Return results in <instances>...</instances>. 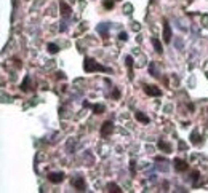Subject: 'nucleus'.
Wrapping results in <instances>:
<instances>
[{"mask_svg":"<svg viewBox=\"0 0 208 193\" xmlns=\"http://www.w3.org/2000/svg\"><path fill=\"white\" fill-rule=\"evenodd\" d=\"M48 180L51 182V184H59V182L64 180V173H50Z\"/></svg>","mask_w":208,"mask_h":193,"instance_id":"6","label":"nucleus"},{"mask_svg":"<svg viewBox=\"0 0 208 193\" xmlns=\"http://www.w3.org/2000/svg\"><path fill=\"white\" fill-rule=\"evenodd\" d=\"M135 117H136V120L138 121H141V123H144V125H147V123H149V117H147V115H144L143 112H136L135 113Z\"/></svg>","mask_w":208,"mask_h":193,"instance_id":"9","label":"nucleus"},{"mask_svg":"<svg viewBox=\"0 0 208 193\" xmlns=\"http://www.w3.org/2000/svg\"><path fill=\"white\" fill-rule=\"evenodd\" d=\"M83 69H85V72H94V70H101V72H109L110 69L104 67V65L98 64L94 59H91V58H85V61H83Z\"/></svg>","mask_w":208,"mask_h":193,"instance_id":"1","label":"nucleus"},{"mask_svg":"<svg viewBox=\"0 0 208 193\" xmlns=\"http://www.w3.org/2000/svg\"><path fill=\"white\" fill-rule=\"evenodd\" d=\"M125 61H127V67L130 69V78H131V77H133V75H131V67H133V58H131V56H127V59H125Z\"/></svg>","mask_w":208,"mask_h":193,"instance_id":"15","label":"nucleus"},{"mask_svg":"<svg viewBox=\"0 0 208 193\" xmlns=\"http://www.w3.org/2000/svg\"><path fill=\"white\" fill-rule=\"evenodd\" d=\"M157 147H159L160 150H163L165 153H170V152H171V147H170V144H167L163 139H160V141L157 142Z\"/></svg>","mask_w":208,"mask_h":193,"instance_id":"8","label":"nucleus"},{"mask_svg":"<svg viewBox=\"0 0 208 193\" xmlns=\"http://www.w3.org/2000/svg\"><path fill=\"white\" fill-rule=\"evenodd\" d=\"M59 7H61V10H62V16H66V18H67V16H69V15H70V8H69V7H67V3H66V2H59Z\"/></svg>","mask_w":208,"mask_h":193,"instance_id":"10","label":"nucleus"},{"mask_svg":"<svg viewBox=\"0 0 208 193\" xmlns=\"http://www.w3.org/2000/svg\"><path fill=\"white\" fill-rule=\"evenodd\" d=\"M104 7H106V8H112V7H114V3H112V2H109V0H106V2H104Z\"/></svg>","mask_w":208,"mask_h":193,"instance_id":"19","label":"nucleus"},{"mask_svg":"<svg viewBox=\"0 0 208 193\" xmlns=\"http://www.w3.org/2000/svg\"><path fill=\"white\" fill-rule=\"evenodd\" d=\"M133 29H135V30H139V24H138V22H136V24L133 26Z\"/></svg>","mask_w":208,"mask_h":193,"instance_id":"23","label":"nucleus"},{"mask_svg":"<svg viewBox=\"0 0 208 193\" xmlns=\"http://www.w3.org/2000/svg\"><path fill=\"white\" fill-rule=\"evenodd\" d=\"M118 38H120V40H123V42H125V40H127V38H128L127 32H120V34H118Z\"/></svg>","mask_w":208,"mask_h":193,"instance_id":"18","label":"nucleus"},{"mask_svg":"<svg viewBox=\"0 0 208 193\" xmlns=\"http://www.w3.org/2000/svg\"><path fill=\"white\" fill-rule=\"evenodd\" d=\"M191 139H192V144H199V136H197V131H194V133H192Z\"/></svg>","mask_w":208,"mask_h":193,"instance_id":"17","label":"nucleus"},{"mask_svg":"<svg viewBox=\"0 0 208 193\" xmlns=\"http://www.w3.org/2000/svg\"><path fill=\"white\" fill-rule=\"evenodd\" d=\"M144 93H146L147 96H162V89L157 88V86H154V85H144Z\"/></svg>","mask_w":208,"mask_h":193,"instance_id":"2","label":"nucleus"},{"mask_svg":"<svg viewBox=\"0 0 208 193\" xmlns=\"http://www.w3.org/2000/svg\"><path fill=\"white\" fill-rule=\"evenodd\" d=\"M93 110H94V113H102L104 112V105H93Z\"/></svg>","mask_w":208,"mask_h":193,"instance_id":"16","label":"nucleus"},{"mask_svg":"<svg viewBox=\"0 0 208 193\" xmlns=\"http://www.w3.org/2000/svg\"><path fill=\"white\" fill-rule=\"evenodd\" d=\"M48 51L51 53V54H54V53L59 51V46H58V45H54V43H50L48 45Z\"/></svg>","mask_w":208,"mask_h":193,"instance_id":"14","label":"nucleus"},{"mask_svg":"<svg viewBox=\"0 0 208 193\" xmlns=\"http://www.w3.org/2000/svg\"><path fill=\"white\" fill-rule=\"evenodd\" d=\"M72 185H74V188L78 190V192H83V190L86 188L83 177H75V179H72Z\"/></svg>","mask_w":208,"mask_h":193,"instance_id":"7","label":"nucleus"},{"mask_svg":"<svg viewBox=\"0 0 208 193\" xmlns=\"http://www.w3.org/2000/svg\"><path fill=\"white\" fill-rule=\"evenodd\" d=\"M29 83H31V77H26L23 85H21V89L23 91H29Z\"/></svg>","mask_w":208,"mask_h":193,"instance_id":"13","label":"nucleus"},{"mask_svg":"<svg viewBox=\"0 0 208 193\" xmlns=\"http://www.w3.org/2000/svg\"><path fill=\"white\" fill-rule=\"evenodd\" d=\"M163 42L165 43L171 42V29H170V24H168L167 19H163Z\"/></svg>","mask_w":208,"mask_h":193,"instance_id":"5","label":"nucleus"},{"mask_svg":"<svg viewBox=\"0 0 208 193\" xmlns=\"http://www.w3.org/2000/svg\"><path fill=\"white\" fill-rule=\"evenodd\" d=\"M112 131H114V123L112 121H104L101 126V136L102 137H107L112 134Z\"/></svg>","mask_w":208,"mask_h":193,"instance_id":"4","label":"nucleus"},{"mask_svg":"<svg viewBox=\"0 0 208 193\" xmlns=\"http://www.w3.org/2000/svg\"><path fill=\"white\" fill-rule=\"evenodd\" d=\"M107 192L109 193H122V188L117 184H109L107 185Z\"/></svg>","mask_w":208,"mask_h":193,"instance_id":"11","label":"nucleus"},{"mask_svg":"<svg viewBox=\"0 0 208 193\" xmlns=\"http://www.w3.org/2000/svg\"><path fill=\"white\" fill-rule=\"evenodd\" d=\"M152 45H154V50H155L157 53H162V51H163L162 43H160V40H159V38H152Z\"/></svg>","mask_w":208,"mask_h":193,"instance_id":"12","label":"nucleus"},{"mask_svg":"<svg viewBox=\"0 0 208 193\" xmlns=\"http://www.w3.org/2000/svg\"><path fill=\"white\" fill-rule=\"evenodd\" d=\"M112 96H114L115 99H117V97L120 96V93H118V89H114V93H112Z\"/></svg>","mask_w":208,"mask_h":193,"instance_id":"20","label":"nucleus"},{"mask_svg":"<svg viewBox=\"0 0 208 193\" xmlns=\"http://www.w3.org/2000/svg\"><path fill=\"white\" fill-rule=\"evenodd\" d=\"M187 163L184 160H181V158H175L173 160V168H175V171H178V173H184V171H187Z\"/></svg>","mask_w":208,"mask_h":193,"instance_id":"3","label":"nucleus"},{"mask_svg":"<svg viewBox=\"0 0 208 193\" xmlns=\"http://www.w3.org/2000/svg\"><path fill=\"white\" fill-rule=\"evenodd\" d=\"M197 177H199V173H194V174H192V179H194V180H195Z\"/></svg>","mask_w":208,"mask_h":193,"instance_id":"22","label":"nucleus"},{"mask_svg":"<svg viewBox=\"0 0 208 193\" xmlns=\"http://www.w3.org/2000/svg\"><path fill=\"white\" fill-rule=\"evenodd\" d=\"M58 78H64V73H62V72H58Z\"/></svg>","mask_w":208,"mask_h":193,"instance_id":"21","label":"nucleus"}]
</instances>
